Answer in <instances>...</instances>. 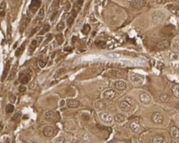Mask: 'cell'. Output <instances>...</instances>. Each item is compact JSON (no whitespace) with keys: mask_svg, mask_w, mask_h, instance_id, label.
I'll list each match as a JSON object with an SVG mask.
<instances>
[{"mask_svg":"<svg viewBox=\"0 0 179 143\" xmlns=\"http://www.w3.org/2000/svg\"><path fill=\"white\" fill-rule=\"evenodd\" d=\"M58 13H59V12H58V10H57V9L54 10L53 12V14H52V16H51V19H50L51 21H54L55 18L58 16Z\"/></svg>","mask_w":179,"mask_h":143,"instance_id":"39","label":"cell"},{"mask_svg":"<svg viewBox=\"0 0 179 143\" xmlns=\"http://www.w3.org/2000/svg\"><path fill=\"white\" fill-rule=\"evenodd\" d=\"M170 135L173 139L179 138V129L176 126H173L170 128Z\"/></svg>","mask_w":179,"mask_h":143,"instance_id":"17","label":"cell"},{"mask_svg":"<svg viewBox=\"0 0 179 143\" xmlns=\"http://www.w3.org/2000/svg\"><path fill=\"white\" fill-rule=\"evenodd\" d=\"M37 44H38V42H37V40H33L32 42H31V44H30V46H29V51L31 53H33L34 51H35V49H37Z\"/></svg>","mask_w":179,"mask_h":143,"instance_id":"25","label":"cell"},{"mask_svg":"<svg viewBox=\"0 0 179 143\" xmlns=\"http://www.w3.org/2000/svg\"><path fill=\"white\" fill-rule=\"evenodd\" d=\"M44 16V8L41 7V8L40 9V11H39L37 19H42Z\"/></svg>","mask_w":179,"mask_h":143,"instance_id":"40","label":"cell"},{"mask_svg":"<svg viewBox=\"0 0 179 143\" xmlns=\"http://www.w3.org/2000/svg\"><path fill=\"white\" fill-rule=\"evenodd\" d=\"M22 116H23L22 112H21V111H19V112H17L15 114V116H13L12 120H13L14 121H19L20 119H21Z\"/></svg>","mask_w":179,"mask_h":143,"instance_id":"28","label":"cell"},{"mask_svg":"<svg viewBox=\"0 0 179 143\" xmlns=\"http://www.w3.org/2000/svg\"><path fill=\"white\" fill-rule=\"evenodd\" d=\"M96 45H98V46H103V45H106V42L105 41H102V40H100V41H96Z\"/></svg>","mask_w":179,"mask_h":143,"instance_id":"47","label":"cell"},{"mask_svg":"<svg viewBox=\"0 0 179 143\" xmlns=\"http://www.w3.org/2000/svg\"><path fill=\"white\" fill-rule=\"evenodd\" d=\"M115 87L118 90H125L127 88V83L123 80L116 81L115 83Z\"/></svg>","mask_w":179,"mask_h":143,"instance_id":"16","label":"cell"},{"mask_svg":"<svg viewBox=\"0 0 179 143\" xmlns=\"http://www.w3.org/2000/svg\"><path fill=\"white\" fill-rule=\"evenodd\" d=\"M130 127V129L132 131V132H138L140 129V123L138 121H133V122H132V123L130 124L129 125Z\"/></svg>","mask_w":179,"mask_h":143,"instance_id":"18","label":"cell"},{"mask_svg":"<svg viewBox=\"0 0 179 143\" xmlns=\"http://www.w3.org/2000/svg\"><path fill=\"white\" fill-rule=\"evenodd\" d=\"M165 16L162 12H156L152 16V22L154 24H160L164 21Z\"/></svg>","mask_w":179,"mask_h":143,"instance_id":"2","label":"cell"},{"mask_svg":"<svg viewBox=\"0 0 179 143\" xmlns=\"http://www.w3.org/2000/svg\"><path fill=\"white\" fill-rule=\"evenodd\" d=\"M140 100L142 102L143 104H149L150 103V101H151V98H150V96L148 95L147 93L145 92H143L140 95Z\"/></svg>","mask_w":179,"mask_h":143,"instance_id":"14","label":"cell"},{"mask_svg":"<svg viewBox=\"0 0 179 143\" xmlns=\"http://www.w3.org/2000/svg\"><path fill=\"white\" fill-rule=\"evenodd\" d=\"M164 142V137L161 135L154 136L152 139V143H163Z\"/></svg>","mask_w":179,"mask_h":143,"instance_id":"23","label":"cell"},{"mask_svg":"<svg viewBox=\"0 0 179 143\" xmlns=\"http://www.w3.org/2000/svg\"><path fill=\"white\" fill-rule=\"evenodd\" d=\"M145 5V0H133L131 3V6L135 9H139L143 7Z\"/></svg>","mask_w":179,"mask_h":143,"instance_id":"9","label":"cell"},{"mask_svg":"<svg viewBox=\"0 0 179 143\" xmlns=\"http://www.w3.org/2000/svg\"><path fill=\"white\" fill-rule=\"evenodd\" d=\"M25 45H26V41H24L21 45H20V47L16 49V51H15V56H16V57H19V56L24 52Z\"/></svg>","mask_w":179,"mask_h":143,"instance_id":"21","label":"cell"},{"mask_svg":"<svg viewBox=\"0 0 179 143\" xmlns=\"http://www.w3.org/2000/svg\"><path fill=\"white\" fill-rule=\"evenodd\" d=\"M65 28V24L63 21H61L57 25V30L58 32H61Z\"/></svg>","mask_w":179,"mask_h":143,"instance_id":"37","label":"cell"},{"mask_svg":"<svg viewBox=\"0 0 179 143\" xmlns=\"http://www.w3.org/2000/svg\"><path fill=\"white\" fill-rule=\"evenodd\" d=\"M74 18H75V16H73V15H71L70 16H69V17L67 18V25H68L69 27L71 26V24H73L74 20Z\"/></svg>","mask_w":179,"mask_h":143,"instance_id":"38","label":"cell"},{"mask_svg":"<svg viewBox=\"0 0 179 143\" xmlns=\"http://www.w3.org/2000/svg\"><path fill=\"white\" fill-rule=\"evenodd\" d=\"M170 43L169 40H161V41H159L157 44L156 48L158 50H164V49H168L169 47H170Z\"/></svg>","mask_w":179,"mask_h":143,"instance_id":"4","label":"cell"},{"mask_svg":"<svg viewBox=\"0 0 179 143\" xmlns=\"http://www.w3.org/2000/svg\"><path fill=\"white\" fill-rule=\"evenodd\" d=\"M7 34H8V37L9 39L11 38V25L8 24V27H7Z\"/></svg>","mask_w":179,"mask_h":143,"instance_id":"46","label":"cell"},{"mask_svg":"<svg viewBox=\"0 0 179 143\" xmlns=\"http://www.w3.org/2000/svg\"><path fill=\"white\" fill-rule=\"evenodd\" d=\"M160 98H161V100L163 101V102H165V103H167V102H169V101H170V96H169L168 95H166V94L162 95L160 97Z\"/></svg>","mask_w":179,"mask_h":143,"instance_id":"36","label":"cell"},{"mask_svg":"<svg viewBox=\"0 0 179 143\" xmlns=\"http://www.w3.org/2000/svg\"><path fill=\"white\" fill-rule=\"evenodd\" d=\"M49 29H50L49 24H44V26H43V28L41 29V31H40V32H39V34H40V35H43V34H44L45 32H49Z\"/></svg>","mask_w":179,"mask_h":143,"instance_id":"30","label":"cell"},{"mask_svg":"<svg viewBox=\"0 0 179 143\" xmlns=\"http://www.w3.org/2000/svg\"><path fill=\"white\" fill-rule=\"evenodd\" d=\"M67 104L69 108H78L80 105V103L76 100H67Z\"/></svg>","mask_w":179,"mask_h":143,"instance_id":"20","label":"cell"},{"mask_svg":"<svg viewBox=\"0 0 179 143\" xmlns=\"http://www.w3.org/2000/svg\"><path fill=\"white\" fill-rule=\"evenodd\" d=\"M10 66H11V59H9L7 63H6V65H5L4 67V70H3V75H2V81H4L5 79L7 78V74L9 73V70H10Z\"/></svg>","mask_w":179,"mask_h":143,"instance_id":"15","label":"cell"},{"mask_svg":"<svg viewBox=\"0 0 179 143\" xmlns=\"http://www.w3.org/2000/svg\"><path fill=\"white\" fill-rule=\"evenodd\" d=\"M56 40H57V41L58 42L59 45L62 44L63 41H64V37H63V35L62 34H58L56 36Z\"/></svg>","mask_w":179,"mask_h":143,"instance_id":"34","label":"cell"},{"mask_svg":"<svg viewBox=\"0 0 179 143\" xmlns=\"http://www.w3.org/2000/svg\"><path fill=\"white\" fill-rule=\"evenodd\" d=\"M63 104H64V101L62 100V101L61 102V105H63Z\"/></svg>","mask_w":179,"mask_h":143,"instance_id":"56","label":"cell"},{"mask_svg":"<svg viewBox=\"0 0 179 143\" xmlns=\"http://www.w3.org/2000/svg\"><path fill=\"white\" fill-rule=\"evenodd\" d=\"M82 118H83L84 120H87L90 119V116H89L88 115H86V114H83V115H82Z\"/></svg>","mask_w":179,"mask_h":143,"instance_id":"52","label":"cell"},{"mask_svg":"<svg viewBox=\"0 0 179 143\" xmlns=\"http://www.w3.org/2000/svg\"><path fill=\"white\" fill-rule=\"evenodd\" d=\"M9 100L11 101V103H14V102L15 101V96L14 95H12L11 93L9 94Z\"/></svg>","mask_w":179,"mask_h":143,"instance_id":"44","label":"cell"},{"mask_svg":"<svg viewBox=\"0 0 179 143\" xmlns=\"http://www.w3.org/2000/svg\"><path fill=\"white\" fill-rule=\"evenodd\" d=\"M95 107L99 110H105L106 108V102L104 100H98L96 102Z\"/></svg>","mask_w":179,"mask_h":143,"instance_id":"19","label":"cell"},{"mask_svg":"<svg viewBox=\"0 0 179 143\" xmlns=\"http://www.w3.org/2000/svg\"><path fill=\"white\" fill-rule=\"evenodd\" d=\"M131 107H132V105L127 101H126V100L120 102V110L123 111V112H128L131 109Z\"/></svg>","mask_w":179,"mask_h":143,"instance_id":"11","label":"cell"},{"mask_svg":"<svg viewBox=\"0 0 179 143\" xmlns=\"http://www.w3.org/2000/svg\"><path fill=\"white\" fill-rule=\"evenodd\" d=\"M110 74L112 77H114V78H119V77H122L123 76V74L118 70H111V71H110Z\"/></svg>","mask_w":179,"mask_h":143,"instance_id":"29","label":"cell"},{"mask_svg":"<svg viewBox=\"0 0 179 143\" xmlns=\"http://www.w3.org/2000/svg\"><path fill=\"white\" fill-rule=\"evenodd\" d=\"M152 120L155 124H161L164 120V117L160 113V112H154L152 115Z\"/></svg>","mask_w":179,"mask_h":143,"instance_id":"5","label":"cell"},{"mask_svg":"<svg viewBox=\"0 0 179 143\" xmlns=\"http://www.w3.org/2000/svg\"><path fill=\"white\" fill-rule=\"evenodd\" d=\"M30 21H31L30 18H26V19H23L22 20L21 24H20V25H19V32L20 33H23L24 32V30L28 27V25L29 24Z\"/></svg>","mask_w":179,"mask_h":143,"instance_id":"12","label":"cell"},{"mask_svg":"<svg viewBox=\"0 0 179 143\" xmlns=\"http://www.w3.org/2000/svg\"><path fill=\"white\" fill-rule=\"evenodd\" d=\"M19 81L22 84H27L30 81V76L24 73H20L19 75Z\"/></svg>","mask_w":179,"mask_h":143,"instance_id":"10","label":"cell"},{"mask_svg":"<svg viewBox=\"0 0 179 143\" xmlns=\"http://www.w3.org/2000/svg\"><path fill=\"white\" fill-rule=\"evenodd\" d=\"M99 118L103 120V122H105V123L106 124H110L112 122V120H113V118H112V116L109 114L107 113V112H101V113L99 114Z\"/></svg>","mask_w":179,"mask_h":143,"instance_id":"3","label":"cell"},{"mask_svg":"<svg viewBox=\"0 0 179 143\" xmlns=\"http://www.w3.org/2000/svg\"><path fill=\"white\" fill-rule=\"evenodd\" d=\"M173 48L177 50H179V39L175 40L174 43H173Z\"/></svg>","mask_w":179,"mask_h":143,"instance_id":"43","label":"cell"},{"mask_svg":"<svg viewBox=\"0 0 179 143\" xmlns=\"http://www.w3.org/2000/svg\"><path fill=\"white\" fill-rule=\"evenodd\" d=\"M26 90H27L26 89V86H23V85H20L19 86V92H24V91H26Z\"/></svg>","mask_w":179,"mask_h":143,"instance_id":"45","label":"cell"},{"mask_svg":"<svg viewBox=\"0 0 179 143\" xmlns=\"http://www.w3.org/2000/svg\"><path fill=\"white\" fill-rule=\"evenodd\" d=\"M65 139L64 137H58L57 139H56V142L57 143H65Z\"/></svg>","mask_w":179,"mask_h":143,"instance_id":"42","label":"cell"},{"mask_svg":"<svg viewBox=\"0 0 179 143\" xmlns=\"http://www.w3.org/2000/svg\"><path fill=\"white\" fill-rule=\"evenodd\" d=\"M40 5H41V1H40V0H32V2H31L29 5L28 10V16H33V14L35 13V12L39 9Z\"/></svg>","mask_w":179,"mask_h":143,"instance_id":"1","label":"cell"},{"mask_svg":"<svg viewBox=\"0 0 179 143\" xmlns=\"http://www.w3.org/2000/svg\"><path fill=\"white\" fill-rule=\"evenodd\" d=\"M82 3H83V0H78V6H81V4H82Z\"/></svg>","mask_w":179,"mask_h":143,"instance_id":"53","label":"cell"},{"mask_svg":"<svg viewBox=\"0 0 179 143\" xmlns=\"http://www.w3.org/2000/svg\"><path fill=\"white\" fill-rule=\"evenodd\" d=\"M173 93L177 98L179 99V85H175L173 87Z\"/></svg>","mask_w":179,"mask_h":143,"instance_id":"32","label":"cell"},{"mask_svg":"<svg viewBox=\"0 0 179 143\" xmlns=\"http://www.w3.org/2000/svg\"><path fill=\"white\" fill-rule=\"evenodd\" d=\"M116 95L115 91L112 90V89H109V90H106L105 91H103V96L105 100H112L115 98V96Z\"/></svg>","mask_w":179,"mask_h":143,"instance_id":"7","label":"cell"},{"mask_svg":"<svg viewBox=\"0 0 179 143\" xmlns=\"http://www.w3.org/2000/svg\"><path fill=\"white\" fill-rule=\"evenodd\" d=\"M69 15V12H65V13H64V15L62 16V19H66V18H68Z\"/></svg>","mask_w":179,"mask_h":143,"instance_id":"51","label":"cell"},{"mask_svg":"<svg viewBox=\"0 0 179 143\" xmlns=\"http://www.w3.org/2000/svg\"><path fill=\"white\" fill-rule=\"evenodd\" d=\"M65 73V69H59L56 71V73L54 74V78L57 79L59 77H61V75H63Z\"/></svg>","mask_w":179,"mask_h":143,"instance_id":"27","label":"cell"},{"mask_svg":"<svg viewBox=\"0 0 179 143\" xmlns=\"http://www.w3.org/2000/svg\"><path fill=\"white\" fill-rule=\"evenodd\" d=\"M45 118L49 122H55L57 120V115L53 111H49L46 112Z\"/></svg>","mask_w":179,"mask_h":143,"instance_id":"6","label":"cell"},{"mask_svg":"<svg viewBox=\"0 0 179 143\" xmlns=\"http://www.w3.org/2000/svg\"><path fill=\"white\" fill-rule=\"evenodd\" d=\"M64 50L65 51H69V52H71V51H72V48H71V47H67V48H65Z\"/></svg>","mask_w":179,"mask_h":143,"instance_id":"54","label":"cell"},{"mask_svg":"<svg viewBox=\"0 0 179 143\" xmlns=\"http://www.w3.org/2000/svg\"><path fill=\"white\" fill-rule=\"evenodd\" d=\"M115 120L116 122H118V123H122V122H124L125 120V116L123 114H117L115 116Z\"/></svg>","mask_w":179,"mask_h":143,"instance_id":"26","label":"cell"},{"mask_svg":"<svg viewBox=\"0 0 179 143\" xmlns=\"http://www.w3.org/2000/svg\"><path fill=\"white\" fill-rule=\"evenodd\" d=\"M5 8H6V3L4 0H0V16L1 17L5 16Z\"/></svg>","mask_w":179,"mask_h":143,"instance_id":"22","label":"cell"},{"mask_svg":"<svg viewBox=\"0 0 179 143\" xmlns=\"http://www.w3.org/2000/svg\"><path fill=\"white\" fill-rule=\"evenodd\" d=\"M43 134L46 137H51L54 134V129L52 126H46L44 129Z\"/></svg>","mask_w":179,"mask_h":143,"instance_id":"13","label":"cell"},{"mask_svg":"<svg viewBox=\"0 0 179 143\" xmlns=\"http://www.w3.org/2000/svg\"><path fill=\"white\" fill-rule=\"evenodd\" d=\"M168 8L171 12H173V14H174L175 16H179V9L177 7L173 6V5H170V6L168 7Z\"/></svg>","mask_w":179,"mask_h":143,"instance_id":"24","label":"cell"},{"mask_svg":"<svg viewBox=\"0 0 179 143\" xmlns=\"http://www.w3.org/2000/svg\"><path fill=\"white\" fill-rule=\"evenodd\" d=\"M16 70H17V65H15L14 66V68L11 70V74H10L9 79H8L9 80H11L15 77V73H16Z\"/></svg>","mask_w":179,"mask_h":143,"instance_id":"35","label":"cell"},{"mask_svg":"<svg viewBox=\"0 0 179 143\" xmlns=\"http://www.w3.org/2000/svg\"><path fill=\"white\" fill-rule=\"evenodd\" d=\"M177 58H178V56H177V54L173 53V54L170 56V59H171V60H173H173H175V61H176V60H177Z\"/></svg>","mask_w":179,"mask_h":143,"instance_id":"49","label":"cell"},{"mask_svg":"<svg viewBox=\"0 0 179 143\" xmlns=\"http://www.w3.org/2000/svg\"><path fill=\"white\" fill-rule=\"evenodd\" d=\"M90 31V26L89 24H85L83 26V28L81 30V32H82L84 35H87Z\"/></svg>","mask_w":179,"mask_h":143,"instance_id":"31","label":"cell"},{"mask_svg":"<svg viewBox=\"0 0 179 143\" xmlns=\"http://www.w3.org/2000/svg\"><path fill=\"white\" fill-rule=\"evenodd\" d=\"M40 26H37V27H35V28H33L32 30V32H31V33H30V35H29V37H32V36L35 33V32H38V30L40 29Z\"/></svg>","mask_w":179,"mask_h":143,"instance_id":"41","label":"cell"},{"mask_svg":"<svg viewBox=\"0 0 179 143\" xmlns=\"http://www.w3.org/2000/svg\"><path fill=\"white\" fill-rule=\"evenodd\" d=\"M130 80L134 83H141L143 80H144V78L140 74L133 73L130 74Z\"/></svg>","mask_w":179,"mask_h":143,"instance_id":"8","label":"cell"},{"mask_svg":"<svg viewBox=\"0 0 179 143\" xmlns=\"http://www.w3.org/2000/svg\"><path fill=\"white\" fill-rule=\"evenodd\" d=\"M46 38H47V41H50V40H52V39H53V35L52 34H48L47 37H46Z\"/></svg>","mask_w":179,"mask_h":143,"instance_id":"50","label":"cell"},{"mask_svg":"<svg viewBox=\"0 0 179 143\" xmlns=\"http://www.w3.org/2000/svg\"><path fill=\"white\" fill-rule=\"evenodd\" d=\"M38 65H39V66H40V68H44L46 64H45L44 62H43V61H39V62H38Z\"/></svg>","mask_w":179,"mask_h":143,"instance_id":"48","label":"cell"},{"mask_svg":"<svg viewBox=\"0 0 179 143\" xmlns=\"http://www.w3.org/2000/svg\"><path fill=\"white\" fill-rule=\"evenodd\" d=\"M91 45H92V40H91V39H90L89 42H88V45H89V46H90Z\"/></svg>","mask_w":179,"mask_h":143,"instance_id":"55","label":"cell"},{"mask_svg":"<svg viewBox=\"0 0 179 143\" xmlns=\"http://www.w3.org/2000/svg\"><path fill=\"white\" fill-rule=\"evenodd\" d=\"M15 108H14V106L13 104H9L6 106V112L7 114H10V113H11V112H13Z\"/></svg>","mask_w":179,"mask_h":143,"instance_id":"33","label":"cell"}]
</instances>
